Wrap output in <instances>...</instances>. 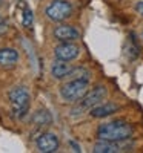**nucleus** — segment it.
I'll return each mask as SVG.
<instances>
[{
  "instance_id": "1",
  "label": "nucleus",
  "mask_w": 143,
  "mask_h": 153,
  "mask_svg": "<svg viewBox=\"0 0 143 153\" xmlns=\"http://www.w3.org/2000/svg\"><path fill=\"white\" fill-rule=\"evenodd\" d=\"M97 135L103 141H126L132 135V126L125 121H111L102 124Z\"/></svg>"
},
{
  "instance_id": "2",
  "label": "nucleus",
  "mask_w": 143,
  "mask_h": 153,
  "mask_svg": "<svg viewBox=\"0 0 143 153\" xmlns=\"http://www.w3.org/2000/svg\"><path fill=\"white\" fill-rule=\"evenodd\" d=\"M9 103H11L12 113H14L17 118H23L25 115H26V112L29 109V103H31L29 92L25 87H22V86H17L14 89H11Z\"/></svg>"
},
{
  "instance_id": "3",
  "label": "nucleus",
  "mask_w": 143,
  "mask_h": 153,
  "mask_svg": "<svg viewBox=\"0 0 143 153\" xmlns=\"http://www.w3.org/2000/svg\"><path fill=\"white\" fill-rule=\"evenodd\" d=\"M88 92L86 80H69L60 87V95L65 101H79Z\"/></svg>"
},
{
  "instance_id": "4",
  "label": "nucleus",
  "mask_w": 143,
  "mask_h": 153,
  "mask_svg": "<svg viewBox=\"0 0 143 153\" xmlns=\"http://www.w3.org/2000/svg\"><path fill=\"white\" fill-rule=\"evenodd\" d=\"M72 6L66 0H54L48 8H46V16L53 22H63L71 16Z\"/></svg>"
},
{
  "instance_id": "5",
  "label": "nucleus",
  "mask_w": 143,
  "mask_h": 153,
  "mask_svg": "<svg viewBox=\"0 0 143 153\" xmlns=\"http://www.w3.org/2000/svg\"><path fill=\"white\" fill-rule=\"evenodd\" d=\"M106 98V87H103V86H99L96 87L94 91H91V92H86V95L82 98V103L80 106L74 109V112L77 110H86V109H93L94 106L100 104L103 100Z\"/></svg>"
},
{
  "instance_id": "6",
  "label": "nucleus",
  "mask_w": 143,
  "mask_h": 153,
  "mask_svg": "<svg viewBox=\"0 0 143 153\" xmlns=\"http://www.w3.org/2000/svg\"><path fill=\"white\" fill-rule=\"evenodd\" d=\"M56 54V58L59 60H65V61H71L74 58L79 57L80 54V48L77 46L75 43L72 42H63L62 45H59L54 51Z\"/></svg>"
},
{
  "instance_id": "7",
  "label": "nucleus",
  "mask_w": 143,
  "mask_h": 153,
  "mask_svg": "<svg viewBox=\"0 0 143 153\" xmlns=\"http://www.w3.org/2000/svg\"><path fill=\"white\" fill-rule=\"evenodd\" d=\"M37 149L42 153H53L59 149V138L54 133H43L37 138Z\"/></svg>"
},
{
  "instance_id": "8",
  "label": "nucleus",
  "mask_w": 143,
  "mask_h": 153,
  "mask_svg": "<svg viewBox=\"0 0 143 153\" xmlns=\"http://www.w3.org/2000/svg\"><path fill=\"white\" fill-rule=\"evenodd\" d=\"M54 35L60 42H72L75 38H79V32L75 31V28L69 26V25H60V26H57L54 29Z\"/></svg>"
},
{
  "instance_id": "9",
  "label": "nucleus",
  "mask_w": 143,
  "mask_h": 153,
  "mask_svg": "<svg viewBox=\"0 0 143 153\" xmlns=\"http://www.w3.org/2000/svg\"><path fill=\"white\" fill-rule=\"evenodd\" d=\"M126 149L125 144H119V141H103L100 139V143L94 146V153H115V152H122Z\"/></svg>"
},
{
  "instance_id": "10",
  "label": "nucleus",
  "mask_w": 143,
  "mask_h": 153,
  "mask_svg": "<svg viewBox=\"0 0 143 153\" xmlns=\"http://www.w3.org/2000/svg\"><path fill=\"white\" fill-rule=\"evenodd\" d=\"M19 60V54L16 49L11 48H2L0 49V65L3 68H11L14 66Z\"/></svg>"
},
{
  "instance_id": "11",
  "label": "nucleus",
  "mask_w": 143,
  "mask_h": 153,
  "mask_svg": "<svg viewBox=\"0 0 143 153\" xmlns=\"http://www.w3.org/2000/svg\"><path fill=\"white\" fill-rule=\"evenodd\" d=\"M72 71V66L68 65V61H65V60H56L54 61V65L53 68H51V72H53V75L56 76V78L62 80V78H66L68 74Z\"/></svg>"
},
{
  "instance_id": "12",
  "label": "nucleus",
  "mask_w": 143,
  "mask_h": 153,
  "mask_svg": "<svg viewBox=\"0 0 143 153\" xmlns=\"http://www.w3.org/2000/svg\"><path fill=\"white\" fill-rule=\"evenodd\" d=\"M117 107L114 103H106V104H102V106H94L93 109H91V117L94 118H103V117H108V115L114 113Z\"/></svg>"
},
{
  "instance_id": "13",
  "label": "nucleus",
  "mask_w": 143,
  "mask_h": 153,
  "mask_svg": "<svg viewBox=\"0 0 143 153\" xmlns=\"http://www.w3.org/2000/svg\"><path fill=\"white\" fill-rule=\"evenodd\" d=\"M51 121H53V118H51V113L45 109H40L37 110L34 115H32V123L37 126V127H43V126H48L51 124Z\"/></svg>"
},
{
  "instance_id": "14",
  "label": "nucleus",
  "mask_w": 143,
  "mask_h": 153,
  "mask_svg": "<svg viewBox=\"0 0 143 153\" xmlns=\"http://www.w3.org/2000/svg\"><path fill=\"white\" fill-rule=\"evenodd\" d=\"M89 76H91V74L85 68H72V71L68 74L66 78H69V80H86L88 81Z\"/></svg>"
},
{
  "instance_id": "15",
  "label": "nucleus",
  "mask_w": 143,
  "mask_h": 153,
  "mask_svg": "<svg viewBox=\"0 0 143 153\" xmlns=\"http://www.w3.org/2000/svg\"><path fill=\"white\" fill-rule=\"evenodd\" d=\"M126 54H128V57L131 58V60H134V58H137V55H138V49L134 46V42H131V45H128L126 46Z\"/></svg>"
},
{
  "instance_id": "16",
  "label": "nucleus",
  "mask_w": 143,
  "mask_h": 153,
  "mask_svg": "<svg viewBox=\"0 0 143 153\" xmlns=\"http://www.w3.org/2000/svg\"><path fill=\"white\" fill-rule=\"evenodd\" d=\"M32 23V12L31 9H25V14H23V26H29Z\"/></svg>"
},
{
  "instance_id": "17",
  "label": "nucleus",
  "mask_w": 143,
  "mask_h": 153,
  "mask_svg": "<svg viewBox=\"0 0 143 153\" xmlns=\"http://www.w3.org/2000/svg\"><path fill=\"white\" fill-rule=\"evenodd\" d=\"M135 11L138 12L140 16H143V2H137V5H135Z\"/></svg>"
}]
</instances>
